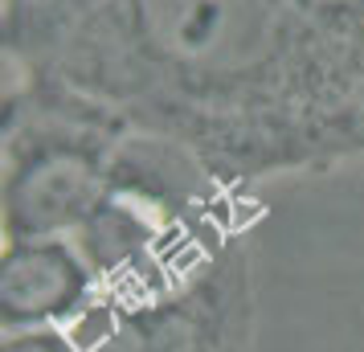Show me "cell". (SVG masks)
<instances>
[{"mask_svg": "<svg viewBox=\"0 0 364 352\" xmlns=\"http://www.w3.org/2000/svg\"><path fill=\"white\" fill-rule=\"evenodd\" d=\"M4 95L168 139L217 185L364 160V41L291 0H4Z\"/></svg>", "mask_w": 364, "mask_h": 352, "instance_id": "6da1fadb", "label": "cell"}, {"mask_svg": "<svg viewBox=\"0 0 364 352\" xmlns=\"http://www.w3.org/2000/svg\"><path fill=\"white\" fill-rule=\"evenodd\" d=\"M119 123L66 102L4 95V242L74 238L111 193Z\"/></svg>", "mask_w": 364, "mask_h": 352, "instance_id": "7a4b0ae2", "label": "cell"}, {"mask_svg": "<svg viewBox=\"0 0 364 352\" xmlns=\"http://www.w3.org/2000/svg\"><path fill=\"white\" fill-rule=\"evenodd\" d=\"M246 324L242 258H209L164 291L107 311L86 352H237Z\"/></svg>", "mask_w": 364, "mask_h": 352, "instance_id": "3957f363", "label": "cell"}, {"mask_svg": "<svg viewBox=\"0 0 364 352\" xmlns=\"http://www.w3.org/2000/svg\"><path fill=\"white\" fill-rule=\"evenodd\" d=\"M99 274L70 238L4 242L0 258V319L4 332L82 319L90 311Z\"/></svg>", "mask_w": 364, "mask_h": 352, "instance_id": "277c9868", "label": "cell"}, {"mask_svg": "<svg viewBox=\"0 0 364 352\" xmlns=\"http://www.w3.org/2000/svg\"><path fill=\"white\" fill-rule=\"evenodd\" d=\"M291 9L315 21L319 29L364 41V0H291Z\"/></svg>", "mask_w": 364, "mask_h": 352, "instance_id": "5b68a950", "label": "cell"}, {"mask_svg": "<svg viewBox=\"0 0 364 352\" xmlns=\"http://www.w3.org/2000/svg\"><path fill=\"white\" fill-rule=\"evenodd\" d=\"M4 352H86V340L78 332L70 336L62 324H46V328L4 332Z\"/></svg>", "mask_w": 364, "mask_h": 352, "instance_id": "8992f818", "label": "cell"}]
</instances>
